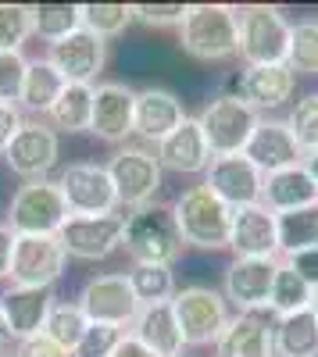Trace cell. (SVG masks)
Returning a JSON list of instances; mask_svg holds the SVG:
<instances>
[{
	"instance_id": "obj_1",
	"label": "cell",
	"mask_w": 318,
	"mask_h": 357,
	"mask_svg": "<svg viewBox=\"0 0 318 357\" xmlns=\"http://www.w3.org/2000/svg\"><path fill=\"white\" fill-rule=\"evenodd\" d=\"M122 250L129 254L132 264H176L186 250L183 232L172 215V204L151 200L126 215L122 229Z\"/></svg>"
},
{
	"instance_id": "obj_2",
	"label": "cell",
	"mask_w": 318,
	"mask_h": 357,
	"mask_svg": "<svg viewBox=\"0 0 318 357\" xmlns=\"http://www.w3.org/2000/svg\"><path fill=\"white\" fill-rule=\"evenodd\" d=\"M179 47L197 61H229L240 47V11L233 4H190L179 25Z\"/></svg>"
},
{
	"instance_id": "obj_3",
	"label": "cell",
	"mask_w": 318,
	"mask_h": 357,
	"mask_svg": "<svg viewBox=\"0 0 318 357\" xmlns=\"http://www.w3.org/2000/svg\"><path fill=\"white\" fill-rule=\"evenodd\" d=\"M172 215L183 232V243L197 250H229V229H233V207L218 200L208 186H190L172 204Z\"/></svg>"
},
{
	"instance_id": "obj_4",
	"label": "cell",
	"mask_w": 318,
	"mask_h": 357,
	"mask_svg": "<svg viewBox=\"0 0 318 357\" xmlns=\"http://www.w3.org/2000/svg\"><path fill=\"white\" fill-rule=\"evenodd\" d=\"M240 11V47L236 57L243 68H262V65H286L290 50V22L272 4H247Z\"/></svg>"
},
{
	"instance_id": "obj_5",
	"label": "cell",
	"mask_w": 318,
	"mask_h": 357,
	"mask_svg": "<svg viewBox=\"0 0 318 357\" xmlns=\"http://www.w3.org/2000/svg\"><path fill=\"white\" fill-rule=\"evenodd\" d=\"M107 175H111V186H114V197H119V207L126 211H136V207L151 204L161 190V165H158V154L154 146L147 143H122L119 151L111 154V161L104 165Z\"/></svg>"
},
{
	"instance_id": "obj_6",
	"label": "cell",
	"mask_w": 318,
	"mask_h": 357,
	"mask_svg": "<svg viewBox=\"0 0 318 357\" xmlns=\"http://www.w3.org/2000/svg\"><path fill=\"white\" fill-rule=\"evenodd\" d=\"M257 122H262V114H257L247 100L240 97H211L204 107L197 114V126L208 139V151L211 158H233V154H243V146L250 143Z\"/></svg>"
},
{
	"instance_id": "obj_7",
	"label": "cell",
	"mask_w": 318,
	"mask_h": 357,
	"mask_svg": "<svg viewBox=\"0 0 318 357\" xmlns=\"http://www.w3.org/2000/svg\"><path fill=\"white\" fill-rule=\"evenodd\" d=\"M68 222V204L54 178L22 183L8 204V229L15 236H57Z\"/></svg>"
},
{
	"instance_id": "obj_8",
	"label": "cell",
	"mask_w": 318,
	"mask_h": 357,
	"mask_svg": "<svg viewBox=\"0 0 318 357\" xmlns=\"http://www.w3.org/2000/svg\"><path fill=\"white\" fill-rule=\"evenodd\" d=\"M172 311H176V321L183 329V343L186 347H215L218 336L225 333L229 318H233L222 289L200 286V282L176 289V296H172Z\"/></svg>"
},
{
	"instance_id": "obj_9",
	"label": "cell",
	"mask_w": 318,
	"mask_h": 357,
	"mask_svg": "<svg viewBox=\"0 0 318 357\" xmlns=\"http://www.w3.org/2000/svg\"><path fill=\"white\" fill-rule=\"evenodd\" d=\"M79 311L86 314V321H97V325H114V329H126L132 318L139 314V301L126 279V272H100L90 275L82 282L79 296H75Z\"/></svg>"
},
{
	"instance_id": "obj_10",
	"label": "cell",
	"mask_w": 318,
	"mask_h": 357,
	"mask_svg": "<svg viewBox=\"0 0 318 357\" xmlns=\"http://www.w3.org/2000/svg\"><path fill=\"white\" fill-rule=\"evenodd\" d=\"M54 183H57V190H61V197L68 204V215L86 218V215L122 211L119 197H114V186H111V175L97 161H72Z\"/></svg>"
},
{
	"instance_id": "obj_11",
	"label": "cell",
	"mask_w": 318,
	"mask_h": 357,
	"mask_svg": "<svg viewBox=\"0 0 318 357\" xmlns=\"http://www.w3.org/2000/svg\"><path fill=\"white\" fill-rule=\"evenodd\" d=\"M279 257H233L222 275V296L236 314H265Z\"/></svg>"
},
{
	"instance_id": "obj_12",
	"label": "cell",
	"mask_w": 318,
	"mask_h": 357,
	"mask_svg": "<svg viewBox=\"0 0 318 357\" xmlns=\"http://www.w3.org/2000/svg\"><path fill=\"white\" fill-rule=\"evenodd\" d=\"M122 229H126V211L111 215H68L57 240L65 254L75 261H104L122 247Z\"/></svg>"
},
{
	"instance_id": "obj_13",
	"label": "cell",
	"mask_w": 318,
	"mask_h": 357,
	"mask_svg": "<svg viewBox=\"0 0 318 357\" xmlns=\"http://www.w3.org/2000/svg\"><path fill=\"white\" fill-rule=\"evenodd\" d=\"M68 254L57 236H18L15 240V257H11V286H33V289H50L65 275Z\"/></svg>"
},
{
	"instance_id": "obj_14",
	"label": "cell",
	"mask_w": 318,
	"mask_h": 357,
	"mask_svg": "<svg viewBox=\"0 0 318 357\" xmlns=\"http://www.w3.org/2000/svg\"><path fill=\"white\" fill-rule=\"evenodd\" d=\"M47 61L61 72L65 82L75 86H97V75L107 65V40L93 36L90 29H75L72 36L47 47Z\"/></svg>"
},
{
	"instance_id": "obj_15",
	"label": "cell",
	"mask_w": 318,
	"mask_h": 357,
	"mask_svg": "<svg viewBox=\"0 0 318 357\" xmlns=\"http://www.w3.org/2000/svg\"><path fill=\"white\" fill-rule=\"evenodd\" d=\"M61 158V139L47 122H25L18 129V136L11 139V146L4 151L8 168L22 178V183H36L47 178Z\"/></svg>"
},
{
	"instance_id": "obj_16",
	"label": "cell",
	"mask_w": 318,
	"mask_h": 357,
	"mask_svg": "<svg viewBox=\"0 0 318 357\" xmlns=\"http://www.w3.org/2000/svg\"><path fill=\"white\" fill-rule=\"evenodd\" d=\"M132 114H136V89L126 82H97L93 86V114L90 132L111 146L132 139Z\"/></svg>"
},
{
	"instance_id": "obj_17",
	"label": "cell",
	"mask_w": 318,
	"mask_h": 357,
	"mask_svg": "<svg viewBox=\"0 0 318 357\" xmlns=\"http://www.w3.org/2000/svg\"><path fill=\"white\" fill-rule=\"evenodd\" d=\"M204 186L225 200L229 207H250V204H262V190H265V172L254 168L243 154L233 158H215L211 168L204 172Z\"/></svg>"
},
{
	"instance_id": "obj_18",
	"label": "cell",
	"mask_w": 318,
	"mask_h": 357,
	"mask_svg": "<svg viewBox=\"0 0 318 357\" xmlns=\"http://www.w3.org/2000/svg\"><path fill=\"white\" fill-rule=\"evenodd\" d=\"M186 118L183 100L172 93V89L161 86H147L136 89V114H132V136H139L143 143H161L168 132H176Z\"/></svg>"
},
{
	"instance_id": "obj_19",
	"label": "cell",
	"mask_w": 318,
	"mask_h": 357,
	"mask_svg": "<svg viewBox=\"0 0 318 357\" xmlns=\"http://www.w3.org/2000/svg\"><path fill=\"white\" fill-rule=\"evenodd\" d=\"M154 154H158L161 172H179V175H204L215 161L211 151H208L204 132L197 126V118H190V114L183 118V126L176 132H168L154 146Z\"/></svg>"
},
{
	"instance_id": "obj_20",
	"label": "cell",
	"mask_w": 318,
	"mask_h": 357,
	"mask_svg": "<svg viewBox=\"0 0 318 357\" xmlns=\"http://www.w3.org/2000/svg\"><path fill=\"white\" fill-rule=\"evenodd\" d=\"M243 158L254 165V168H262L265 175L279 172V168H294L304 161V151L297 146L294 132L286 129L282 118H262L250 136V143L243 146Z\"/></svg>"
},
{
	"instance_id": "obj_21",
	"label": "cell",
	"mask_w": 318,
	"mask_h": 357,
	"mask_svg": "<svg viewBox=\"0 0 318 357\" xmlns=\"http://www.w3.org/2000/svg\"><path fill=\"white\" fill-rule=\"evenodd\" d=\"M229 250H233L236 257H279L275 215L265 204H250V207H236L233 211Z\"/></svg>"
},
{
	"instance_id": "obj_22",
	"label": "cell",
	"mask_w": 318,
	"mask_h": 357,
	"mask_svg": "<svg viewBox=\"0 0 318 357\" xmlns=\"http://www.w3.org/2000/svg\"><path fill=\"white\" fill-rule=\"evenodd\" d=\"M54 289H33V286H8V293L0 296V311H4V325H8V340H29L40 336L47 314L54 307Z\"/></svg>"
},
{
	"instance_id": "obj_23",
	"label": "cell",
	"mask_w": 318,
	"mask_h": 357,
	"mask_svg": "<svg viewBox=\"0 0 318 357\" xmlns=\"http://www.w3.org/2000/svg\"><path fill=\"white\" fill-rule=\"evenodd\" d=\"M129 336L139 340L151 354L158 357H183L186 343H183V329L176 321V311H172V301L168 304H147L139 307V314L132 318L129 325Z\"/></svg>"
},
{
	"instance_id": "obj_24",
	"label": "cell",
	"mask_w": 318,
	"mask_h": 357,
	"mask_svg": "<svg viewBox=\"0 0 318 357\" xmlns=\"http://www.w3.org/2000/svg\"><path fill=\"white\" fill-rule=\"evenodd\" d=\"M240 75V100H247L257 114L262 111H275L294 97L297 89V75L286 65H262V68H243Z\"/></svg>"
},
{
	"instance_id": "obj_25",
	"label": "cell",
	"mask_w": 318,
	"mask_h": 357,
	"mask_svg": "<svg viewBox=\"0 0 318 357\" xmlns=\"http://www.w3.org/2000/svg\"><path fill=\"white\" fill-rule=\"evenodd\" d=\"M215 357H272V318L233 314L215 343Z\"/></svg>"
},
{
	"instance_id": "obj_26",
	"label": "cell",
	"mask_w": 318,
	"mask_h": 357,
	"mask_svg": "<svg viewBox=\"0 0 318 357\" xmlns=\"http://www.w3.org/2000/svg\"><path fill=\"white\" fill-rule=\"evenodd\" d=\"M262 204L268 207L272 215H286V211H297V207L318 204V186H315V178L308 175L304 161L294 165V168H279V172L265 175Z\"/></svg>"
},
{
	"instance_id": "obj_27",
	"label": "cell",
	"mask_w": 318,
	"mask_h": 357,
	"mask_svg": "<svg viewBox=\"0 0 318 357\" xmlns=\"http://www.w3.org/2000/svg\"><path fill=\"white\" fill-rule=\"evenodd\" d=\"M272 357H318V318L311 311L272 318Z\"/></svg>"
},
{
	"instance_id": "obj_28",
	"label": "cell",
	"mask_w": 318,
	"mask_h": 357,
	"mask_svg": "<svg viewBox=\"0 0 318 357\" xmlns=\"http://www.w3.org/2000/svg\"><path fill=\"white\" fill-rule=\"evenodd\" d=\"M68 82L61 79V72H57L47 57H33L29 61V72H25V82H22V97H18V107L22 114H40L47 118V111L54 107V100L61 97V89Z\"/></svg>"
},
{
	"instance_id": "obj_29",
	"label": "cell",
	"mask_w": 318,
	"mask_h": 357,
	"mask_svg": "<svg viewBox=\"0 0 318 357\" xmlns=\"http://www.w3.org/2000/svg\"><path fill=\"white\" fill-rule=\"evenodd\" d=\"M90 114H93V86H75L68 82L61 97L47 111V126L54 132H90Z\"/></svg>"
},
{
	"instance_id": "obj_30",
	"label": "cell",
	"mask_w": 318,
	"mask_h": 357,
	"mask_svg": "<svg viewBox=\"0 0 318 357\" xmlns=\"http://www.w3.org/2000/svg\"><path fill=\"white\" fill-rule=\"evenodd\" d=\"M275 232H279V257L318 250V204L275 215Z\"/></svg>"
},
{
	"instance_id": "obj_31",
	"label": "cell",
	"mask_w": 318,
	"mask_h": 357,
	"mask_svg": "<svg viewBox=\"0 0 318 357\" xmlns=\"http://www.w3.org/2000/svg\"><path fill=\"white\" fill-rule=\"evenodd\" d=\"M25 8H29V29H33V36H40L47 47L72 36L75 29H82L79 4H25Z\"/></svg>"
},
{
	"instance_id": "obj_32",
	"label": "cell",
	"mask_w": 318,
	"mask_h": 357,
	"mask_svg": "<svg viewBox=\"0 0 318 357\" xmlns=\"http://www.w3.org/2000/svg\"><path fill=\"white\" fill-rule=\"evenodd\" d=\"M132 293H136V301L139 307H147V304H168L172 296H176V272H172L168 264H132L129 272H126Z\"/></svg>"
},
{
	"instance_id": "obj_33",
	"label": "cell",
	"mask_w": 318,
	"mask_h": 357,
	"mask_svg": "<svg viewBox=\"0 0 318 357\" xmlns=\"http://www.w3.org/2000/svg\"><path fill=\"white\" fill-rule=\"evenodd\" d=\"M308 307H311V286L279 257L275 279H272V296H268V311L275 318H286V314H297V311H308Z\"/></svg>"
},
{
	"instance_id": "obj_34",
	"label": "cell",
	"mask_w": 318,
	"mask_h": 357,
	"mask_svg": "<svg viewBox=\"0 0 318 357\" xmlns=\"http://www.w3.org/2000/svg\"><path fill=\"white\" fill-rule=\"evenodd\" d=\"M86 325H90V321H86V314L79 311L75 301H54V307L47 314V325H43V336L72 354L79 347L82 333H86Z\"/></svg>"
},
{
	"instance_id": "obj_35",
	"label": "cell",
	"mask_w": 318,
	"mask_h": 357,
	"mask_svg": "<svg viewBox=\"0 0 318 357\" xmlns=\"http://www.w3.org/2000/svg\"><path fill=\"white\" fill-rule=\"evenodd\" d=\"M286 68L294 75H318V22H297L290 29V50H286Z\"/></svg>"
},
{
	"instance_id": "obj_36",
	"label": "cell",
	"mask_w": 318,
	"mask_h": 357,
	"mask_svg": "<svg viewBox=\"0 0 318 357\" xmlns=\"http://www.w3.org/2000/svg\"><path fill=\"white\" fill-rule=\"evenodd\" d=\"M82 8V29H90L100 40L122 36L132 25V4H79Z\"/></svg>"
},
{
	"instance_id": "obj_37",
	"label": "cell",
	"mask_w": 318,
	"mask_h": 357,
	"mask_svg": "<svg viewBox=\"0 0 318 357\" xmlns=\"http://www.w3.org/2000/svg\"><path fill=\"white\" fill-rule=\"evenodd\" d=\"M282 122H286V129L294 132V139H297V146L304 154L318 151V93L301 97Z\"/></svg>"
},
{
	"instance_id": "obj_38",
	"label": "cell",
	"mask_w": 318,
	"mask_h": 357,
	"mask_svg": "<svg viewBox=\"0 0 318 357\" xmlns=\"http://www.w3.org/2000/svg\"><path fill=\"white\" fill-rule=\"evenodd\" d=\"M29 36H33V29H29V8L25 4H0V54L22 50Z\"/></svg>"
},
{
	"instance_id": "obj_39",
	"label": "cell",
	"mask_w": 318,
	"mask_h": 357,
	"mask_svg": "<svg viewBox=\"0 0 318 357\" xmlns=\"http://www.w3.org/2000/svg\"><path fill=\"white\" fill-rule=\"evenodd\" d=\"M25 72H29V57L22 50H4L0 54V104H18Z\"/></svg>"
},
{
	"instance_id": "obj_40",
	"label": "cell",
	"mask_w": 318,
	"mask_h": 357,
	"mask_svg": "<svg viewBox=\"0 0 318 357\" xmlns=\"http://www.w3.org/2000/svg\"><path fill=\"white\" fill-rule=\"evenodd\" d=\"M122 336H126V329L90 321V325H86V333H82V340H79V347L72 350V357H111V350L122 343Z\"/></svg>"
},
{
	"instance_id": "obj_41",
	"label": "cell",
	"mask_w": 318,
	"mask_h": 357,
	"mask_svg": "<svg viewBox=\"0 0 318 357\" xmlns=\"http://www.w3.org/2000/svg\"><path fill=\"white\" fill-rule=\"evenodd\" d=\"M190 4H132V22L151 25V29H168V25H183Z\"/></svg>"
},
{
	"instance_id": "obj_42",
	"label": "cell",
	"mask_w": 318,
	"mask_h": 357,
	"mask_svg": "<svg viewBox=\"0 0 318 357\" xmlns=\"http://www.w3.org/2000/svg\"><path fill=\"white\" fill-rule=\"evenodd\" d=\"M25 126V114L18 104H0V154L11 146V139L18 136V129Z\"/></svg>"
},
{
	"instance_id": "obj_43",
	"label": "cell",
	"mask_w": 318,
	"mask_h": 357,
	"mask_svg": "<svg viewBox=\"0 0 318 357\" xmlns=\"http://www.w3.org/2000/svg\"><path fill=\"white\" fill-rule=\"evenodd\" d=\"M15 357H72V354H68V350H61L54 340H47V336L40 333V336L22 340V343H18V350H15Z\"/></svg>"
},
{
	"instance_id": "obj_44",
	"label": "cell",
	"mask_w": 318,
	"mask_h": 357,
	"mask_svg": "<svg viewBox=\"0 0 318 357\" xmlns=\"http://www.w3.org/2000/svg\"><path fill=\"white\" fill-rule=\"evenodd\" d=\"M282 261L290 264L311 289L318 286V250H304V254H297V257H282Z\"/></svg>"
},
{
	"instance_id": "obj_45",
	"label": "cell",
	"mask_w": 318,
	"mask_h": 357,
	"mask_svg": "<svg viewBox=\"0 0 318 357\" xmlns=\"http://www.w3.org/2000/svg\"><path fill=\"white\" fill-rule=\"evenodd\" d=\"M15 240L18 236L8 229V222H0V282L11 275V257H15Z\"/></svg>"
},
{
	"instance_id": "obj_46",
	"label": "cell",
	"mask_w": 318,
	"mask_h": 357,
	"mask_svg": "<svg viewBox=\"0 0 318 357\" xmlns=\"http://www.w3.org/2000/svg\"><path fill=\"white\" fill-rule=\"evenodd\" d=\"M111 357H158V354H151V350L143 347L139 340H132V336L126 333V336H122V343L111 350Z\"/></svg>"
},
{
	"instance_id": "obj_47",
	"label": "cell",
	"mask_w": 318,
	"mask_h": 357,
	"mask_svg": "<svg viewBox=\"0 0 318 357\" xmlns=\"http://www.w3.org/2000/svg\"><path fill=\"white\" fill-rule=\"evenodd\" d=\"M304 168H308V175L315 178V186H318V151L304 154Z\"/></svg>"
},
{
	"instance_id": "obj_48",
	"label": "cell",
	"mask_w": 318,
	"mask_h": 357,
	"mask_svg": "<svg viewBox=\"0 0 318 357\" xmlns=\"http://www.w3.org/2000/svg\"><path fill=\"white\" fill-rule=\"evenodd\" d=\"M308 311H311V314H315V318H318V286H315V289H311V307H308Z\"/></svg>"
},
{
	"instance_id": "obj_49",
	"label": "cell",
	"mask_w": 318,
	"mask_h": 357,
	"mask_svg": "<svg viewBox=\"0 0 318 357\" xmlns=\"http://www.w3.org/2000/svg\"><path fill=\"white\" fill-rule=\"evenodd\" d=\"M8 340V325H4V311H0V343Z\"/></svg>"
}]
</instances>
